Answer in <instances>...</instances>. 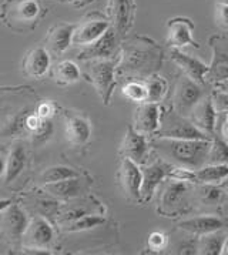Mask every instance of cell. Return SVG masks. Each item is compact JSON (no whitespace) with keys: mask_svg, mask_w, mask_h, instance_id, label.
Returning a JSON list of instances; mask_svg holds the SVG:
<instances>
[{"mask_svg":"<svg viewBox=\"0 0 228 255\" xmlns=\"http://www.w3.org/2000/svg\"><path fill=\"white\" fill-rule=\"evenodd\" d=\"M42 4L39 0H4L0 9L1 21L14 31L33 29L42 17Z\"/></svg>","mask_w":228,"mask_h":255,"instance_id":"1","label":"cell"},{"mask_svg":"<svg viewBox=\"0 0 228 255\" xmlns=\"http://www.w3.org/2000/svg\"><path fill=\"white\" fill-rule=\"evenodd\" d=\"M166 151L177 163L187 168L198 170L206 161L211 148V140H180V138H163Z\"/></svg>","mask_w":228,"mask_h":255,"instance_id":"2","label":"cell"},{"mask_svg":"<svg viewBox=\"0 0 228 255\" xmlns=\"http://www.w3.org/2000/svg\"><path fill=\"white\" fill-rule=\"evenodd\" d=\"M29 221L30 220L21 210L20 205L11 203L0 213V235L11 244H19L21 243Z\"/></svg>","mask_w":228,"mask_h":255,"instance_id":"3","label":"cell"},{"mask_svg":"<svg viewBox=\"0 0 228 255\" xmlns=\"http://www.w3.org/2000/svg\"><path fill=\"white\" fill-rule=\"evenodd\" d=\"M114 72L115 70H114L113 63L104 59L96 60L90 66V79L104 104L110 103L114 87L117 84Z\"/></svg>","mask_w":228,"mask_h":255,"instance_id":"4","label":"cell"},{"mask_svg":"<svg viewBox=\"0 0 228 255\" xmlns=\"http://www.w3.org/2000/svg\"><path fill=\"white\" fill-rule=\"evenodd\" d=\"M54 231L52 224L43 217H33L23 234L21 243L24 248L46 250L53 241Z\"/></svg>","mask_w":228,"mask_h":255,"instance_id":"5","label":"cell"},{"mask_svg":"<svg viewBox=\"0 0 228 255\" xmlns=\"http://www.w3.org/2000/svg\"><path fill=\"white\" fill-rule=\"evenodd\" d=\"M201 99V90L190 77H183L177 83L176 92H174V107L177 113L184 114L196 107V104Z\"/></svg>","mask_w":228,"mask_h":255,"instance_id":"6","label":"cell"},{"mask_svg":"<svg viewBox=\"0 0 228 255\" xmlns=\"http://www.w3.org/2000/svg\"><path fill=\"white\" fill-rule=\"evenodd\" d=\"M120 183L121 187L133 200H140L141 198V183H143V174H141V167L134 163L130 158H123L121 165H120Z\"/></svg>","mask_w":228,"mask_h":255,"instance_id":"7","label":"cell"},{"mask_svg":"<svg viewBox=\"0 0 228 255\" xmlns=\"http://www.w3.org/2000/svg\"><path fill=\"white\" fill-rule=\"evenodd\" d=\"M109 29H110V23L104 19H90L83 21L74 27L72 44L86 47L97 40L99 37H102Z\"/></svg>","mask_w":228,"mask_h":255,"instance_id":"8","label":"cell"},{"mask_svg":"<svg viewBox=\"0 0 228 255\" xmlns=\"http://www.w3.org/2000/svg\"><path fill=\"white\" fill-rule=\"evenodd\" d=\"M121 154L137 164H144L148 155V144L144 134L138 133L134 127H128L121 143Z\"/></svg>","mask_w":228,"mask_h":255,"instance_id":"9","label":"cell"},{"mask_svg":"<svg viewBox=\"0 0 228 255\" xmlns=\"http://www.w3.org/2000/svg\"><path fill=\"white\" fill-rule=\"evenodd\" d=\"M171 165H168L164 161H156L154 164L148 167H141V174H143V183H141V201H150L153 197L156 188L160 185V183L168 177Z\"/></svg>","mask_w":228,"mask_h":255,"instance_id":"10","label":"cell"},{"mask_svg":"<svg viewBox=\"0 0 228 255\" xmlns=\"http://www.w3.org/2000/svg\"><path fill=\"white\" fill-rule=\"evenodd\" d=\"M115 47H117V31L114 30V27H110L102 37H99L92 44L86 46L83 51L79 54V57L83 60L107 59L113 54Z\"/></svg>","mask_w":228,"mask_h":255,"instance_id":"11","label":"cell"},{"mask_svg":"<svg viewBox=\"0 0 228 255\" xmlns=\"http://www.w3.org/2000/svg\"><path fill=\"white\" fill-rule=\"evenodd\" d=\"M134 128L144 135L156 133L160 128V109L157 103H141L135 109Z\"/></svg>","mask_w":228,"mask_h":255,"instance_id":"12","label":"cell"},{"mask_svg":"<svg viewBox=\"0 0 228 255\" xmlns=\"http://www.w3.org/2000/svg\"><path fill=\"white\" fill-rule=\"evenodd\" d=\"M134 11L133 0H110L109 3V14L113 21L114 30L117 34H125L131 26Z\"/></svg>","mask_w":228,"mask_h":255,"instance_id":"13","label":"cell"},{"mask_svg":"<svg viewBox=\"0 0 228 255\" xmlns=\"http://www.w3.org/2000/svg\"><path fill=\"white\" fill-rule=\"evenodd\" d=\"M73 24H67V23H62L57 26H53L49 30L46 40H44V47L49 50L52 54H62L69 49V46L72 44L73 40V31H74Z\"/></svg>","mask_w":228,"mask_h":255,"instance_id":"14","label":"cell"},{"mask_svg":"<svg viewBox=\"0 0 228 255\" xmlns=\"http://www.w3.org/2000/svg\"><path fill=\"white\" fill-rule=\"evenodd\" d=\"M161 138H180V140H210L204 131H201L194 123L174 117L170 126L161 133Z\"/></svg>","mask_w":228,"mask_h":255,"instance_id":"15","label":"cell"},{"mask_svg":"<svg viewBox=\"0 0 228 255\" xmlns=\"http://www.w3.org/2000/svg\"><path fill=\"white\" fill-rule=\"evenodd\" d=\"M50 63V53L46 47H34L26 54L23 60V69L27 76L33 79H40L49 72Z\"/></svg>","mask_w":228,"mask_h":255,"instance_id":"16","label":"cell"},{"mask_svg":"<svg viewBox=\"0 0 228 255\" xmlns=\"http://www.w3.org/2000/svg\"><path fill=\"white\" fill-rule=\"evenodd\" d=\"M171 60L174 61L177 66L181 67V70L186 73L187 77L193 79L197 83L204 82V76L210 70L207 64H204L203 61L197 60L196 57H191L188 54H184L177 49L171 51Z\"/></svg>","mask_w":228,"mask_h":255,"instance_id":"17","label":"cell"},{"mask_svg":"<svg viewBox=\"0 0 228 255\" xmlns=\"http://www.w3.org/2000/svg\"><path fill=\"white\" fill-rule=\"evenodd\" d=\"M43 188L47 194H50L54 198H62V200H72L83 193L84 184L83 180L79 177L67 178L57 183L43 184Z\"/></svg>","mask_w":228,"mask_h":255,"instance_id":"18","label":"cell"},{"mask_svg":"<svg viewBox=\"0 0 228 255\" xmlns=\"http://www.w3.org/2000/svg\"><path fill=\"white\" fill-rule=\"evenodd\" d=\"M178 227L191 234L206 235L220 231L224 227V221L218 217H213V215H201V217H194V218H190L186 221H181Z\"/></svg>","mask_w":228,"mask_h":255,"instance_id":"19","label":"cell"},{"mask_svg":"<svg viewBox=\"0 0 228 255\" xmlns=\"http://www.w3.org/2000/svg\"><path fill=\"white\" fill-rule=\"evenodd\" d=\"M217 120V110L211 100H203L196 104L193 112V123L206 134H214Z\"/></svg>","mask_w":228,"mask_h":255,"instance_id":"20","label":"cell"},{"mask_svg":"<svg viewBox=\"0 0 228 255\" xmlns=\"http://www.w3.org/2000/svg\"><path fill=\"white\" fill-rule=\"evenodd\" d=\"M193 23L187 19H176L168 24V43L173 47H184L194 44L193 41Z\"/></svg>","mask_w":228,"mask_h":255,"instance_id":"21","label":"cell"},{"mask_svg":"<svg viewBox=\"0 0 228 255\" xmlns=\"http://www.w3.org/2000/svg\"><path fill=\"white\" fill-rule=\"evenodd\" d=\"M92 135V127L87 120L79 116H72L66 122V137L73 145H83Z\"/></svg>","mask_w":228,"mask_h":255,"instance_id":"22","label":"cell"},{"mask_svg":"<svg viewBox=\"0 0 228 255\" xmlns=\"http://www.w3.org/2000/svg\"><path fill=\"white\" fill-rule=\"evenodd\" d=\"M26 164V151L21 145H14L10 150L6 160V171H4V183H13L23 171Z\"/></svg>","mask_w":228,"mask_h":255,"instance_id":"23","label":"cell"},{"mask_svg":"<svg viewBox=\"0 0 228 255\" xmlns=\"http://www.w3.org/2000/svg\"><path fill=\"white\" fill-rule=\"evenodd\" d=\"M80 76H82V73H80L79 66L72 60H63L57 63L54 70H53L54 82L62 84V86H67V84L79 82Z\"/></svg>","mask_w":228,"mask_h":255,"instance_id":"24","label":"cell"},{"mask_svg":"<svg viewBox=\"0 0 228 255\" xmlns=\"http://www.w3.org/2000/svg\"><path fill=\"white\" fill-rule=\"evenodd\" d=\"M197 180L204 184H216L228 177V164H208L196 170Z\"/></svg>","mask_w":228,"mask_h":255,"instance_id":"25","label":"cell"},{"mask_svg":"<svg viewBox=\"0 0 228 255\" xmlns=\"http://www.w3.org/2000/svg\"><path fill=\"white\" fill-rule=\"evenodd\" d=\"M188 187H187L186 181H178V180H174V181H170L168 185L166 187L164 193L161 194V204L164 208H174V205H177L183 195L186 194Z\"/></svg>","mask_w":228,"mask_h":255,"instance_id":"26","label":"cell"},{"mask_svg":"<svg viewBox=\"0 0 228 255\" xmlns=\"http://www.w3.org/2000/svg\"><path fill=\"white\" fill-rule=\"evenodd\" d=\"M107 223V220L103 215L100 214H86L77 220H74L72 223L64 225V231L67 233H80V231H87V230H93L100 225Z\"/></svg>","mask_w":228,"mask_h":255,"instance_id":"27","label":"cell"},{"mask_svg":"<svg viewBox=\"0 0 228 255\" xmlns=\"http://www.w3.org/2000/svg\"><path fill=\"white\" fill-rule=\"evenodd\" d=\"M74 177H79V173L70 167L53 165V167H49L47 170L43 171L42 175H40V181H42V184H50L63 181L67 178H74Z\"/></svg>","mask_w":228,"mask_h":255,"instance_id":"28","label":"cell"},{"mask_svg":"<svg viewBox=\"0 0 228 255\" xmlns=\"http://www.w3.org/2000/svg\"><path fill=\"white\" fill-rule=\"evenodd\" d=\"M223 235L216 233H210V234L201 235L200 241H198V254L203 255H218L221 254V248H223Z\"/></svg>","mask_w":228,"mask_h":255,"instance_id":"29","label":"cell"},{"mask_svg":"<svg viewBox=\"0 0 228 255\" xmlns=\"http://www.w3.org/2000/svg\"><path fill=\"white\" fill-rule=\"evenodd\" d=\"M147 87V100L144 103H158L164 99L167 92V83L161 77H151L144 83Z\"/></svg>","mask_w":228,"mask_h":255,"instance_id":"30","label":"cell"},{"mask_svg":"<svg viewBox=\"0 0 228 255\" xmlns=\"http://www.w3.org/2000/svg\"><path fill=\"white\" fill-rule=\"evenodd\" d=\"M210 164H228V145L223 140L216 138L211 143L210 154H208Z\"/></svg>","mask_w":228,"mask_h":255,"instance_id":"31","label":"cell"},{"mask_svg":"<svg viewBox=\"0 0 228 255\" xmlns=\"http://www.w3.org/2000/svg\"><path fill=\"white\" fill-rule=\"evenodd\" d=\"M121 92L128 100H133V102L137 103H144L147 100V87H145L144 83H128L123 87Z\"/></svg>","mask_w":228,"mask_h":255,"instance_id":"32","label":"cell"},{"mask_svg":"<svg viewBox=\"0 0 228 255\" xmlns=\"http://www.w3.org/2000/svg\"><path fill=\"white\" fill-rule=\"evenodd\" d=\"M168 178H174L178 181H186V183H196L197 174L194 170L187 168V167H171L168 171Z\"/></svg>","mask_w":228,"mask_h":255,"instance_id":"33","label":"cell"},{"mask_svg":"<svg viewBox=\"0 0 228 255\" xmlns=\"http://www.w3.org/2000/svg\"><path fill=\"white\" fill-rule=\"evenodd\" d=\"M200 197L206 204H217L223 197V191L214 184H204L200 190Z\"/></svg>","mask_w":228,"mask_h":255,"instance_id":"34","label":"cell"},{"mask_svg":"<svg viewBox=\"0 0 228 255\" xmlns=\"http://www.w3.org/2000/svg\"><path fill=\"white\" fill-rule=\"evenodd\" d=\"M167 245V235L160 233V231H154L148 235V247L151 251L160 253L166 248Z\"/></svg>","mask_w":228,"mask_h":255,"instance_id":"35","label":"cell"},{"mask_svg":"<svg viewBox=\"0 0 228 255\" xmlns=\"http://www.w3.org/2000/svg\"><path fill=\"white\" fill-rule=\"evenodd\" d=\"M44 119H42L37 113H30L27 116L23 117V127L24 130H27L29 133H34L39 130V127L42 126V123Z\"/></svg>","mask_w":228,"mask_h":255,"instance_id":"36","label":"cell"},{"mask_svg":"<svg viewBox=\"0 0 228 255\" xmlns=\"http://www.w3.org/2000/svg\"><path fill=\"white\" fill-rule=\"evenodd\" d=\"M52 123L50 120H43L42 126L39 127V130L37 131H34V133H31L33 135V140L36 141V143H43L44 140H47L49 137H50V134H52Z\"/></svg>","mask_w":228,"mask_h":255,"instance_id":"37","label":"cell"},{"mask_svg":"<svg viewBox=\"0 0 228 255\" xmlns=\"http://www.w3.org/2000/svg\"><path fill=\"white\" fill-rule=\"evenodd\" d=\"M36 113L44 119V120H50L54 113H56V104L50 100H46V102H42L39 106H37V110Z\"/></svg>","mask_w":228,"mask_h":255,"instance_id":"38","label":"cell"},{"mask_svg":"<svg viewBox=\"0 0 228 255\" xmlns=\"http://www.w3.org/2000/svg\"><path fill=\"white\" fill-rule=\"evenodd\" d=\"M216 20H217L218 24L228 29V4L218 3L217 10H216Z\"/></svg>","mask_w":228,"mask_h":255,"instance_id":"39","label":"cell"},{"mask_svg":"<svg viewBox=\"0 0 228 255\" xmlns=\"http://www.w3.org/2000/svg\"><path fill=\"white\" fill-rule=\"evenodd\" d=\"M214 106L217 112H228V92H220L214 97Z\"/></svg>","mask_w":228,"mask_h":255,"instance_id":"40","label":"cell"},{"mask_svg":"<svg viewBox=\"0 0 228 255\" xmlns=\"http://www.w3.org/2000/svg\"><path fill=\"white\" fill-rule=\"evenodd\" d=\"M221 135H223V138H226L228 141V112L226 113L224 122L221 124Z\"/></svg>","mask_w":228,"mask_h":255,"instance_id":"41","label":"cell"},{"mask_svg":"<svg viewBox=\"0 0 228 255\" xmlns=\"http://www.w3.org/2000/svg\"><path fill=\"white\" fill-rule=\"evenodd\" d=\"M13 201L11 200H0V213L6 208V207H9Z\"/></svg>","mask_w":228,"mask_h":255,"instance_id":"42","label":"cell"},{"mask_svg":"<svg viewBox=\"0 0 228 255\" xmlns=\"http://www.w3.org/2000/svg\"><path fill=\"white\" fill-rule=\"evenodd\" d=\"M4 171H6V161L0 158V178L4 177Z\"/></svg>","mask_w":228,"mask_h":255,"instance_id":"43","label":"cell"},{"mask_svg":"<svg viewBox=\"0 0 228 255\" xmlns=\"http://www.w3.org/2000/svg\"><path fill=\"white\" fill-rule=\"evenodd\" d=\"M221 255H228V235L227 238L223 243V248H221Z\"/></svg>","mask_w":228,"mask_h":255,"instance_id":"44","label":"cell"},{"mask_svg":"<svg viewBox=\"0 0 228 255\" xmlns=\"http://www.w3.org/2000/svg\"><path fill=\"white\" fill-rule=\"evenodd\" d=\"M72 1L76 4V6H83V4L89 3V1H92V0H72Z\"/></svg>","mask_w":228,"mask_h":255,"instance_id":"45","label":"cell"},{"mask_svg":"<svg viewBox=\"0 0 228 255\" xmlns=\"http://www.w3.org/2000/svg\"><path fill=\"white\" fill-rule=\"evenodd\" d=\"M223 86H224V87H226V89H227V90H228V80H227V82H226V83H224Z\"/></svg>","mask_w":228,"mask_h":255,"instance_id":"46","label":"cell"},{"mask_svg":"<svg viewBox=\"0 0 228 255\" xmlns=\"http://www.w3.org/2000/svg\"><path fill=\"white\" fill-rule=\"evenodd\" d=\"M220 3H226V4H228V0H220Z\"/></svg>","mask_w":228,"mask_h":255,"instance_id":"47","label":"cell"}]
</instances>
